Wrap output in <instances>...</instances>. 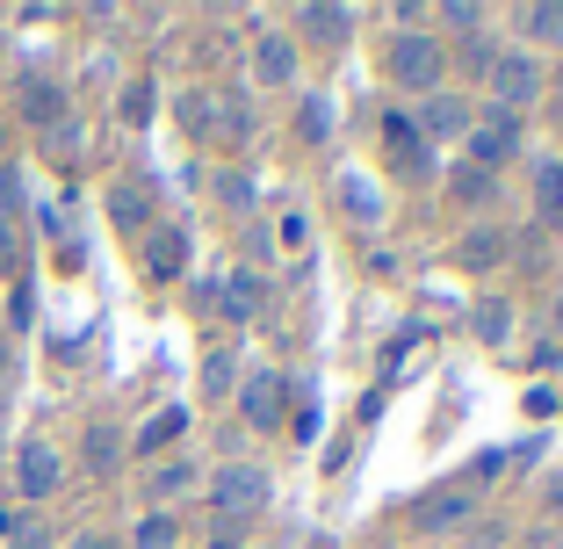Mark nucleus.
<instances>
[{
    "instance_id": "obj_25",
    "label": "nucleus",
    "mask_w": 563,
    "mask_h": 549,
    "mask_svg": "<svg viewBox=\"0 0 563 549\" xmlns=\"http://www.w3.org/2000/svg\"><path fill=\"white\" fill-rule=\"evenodd\" d=\"M137 549H174V520H166V514H152L145 528H137Z\"/></svg>"
},
{
    "instance_id": "obj_16",
    "label": "nucleus",
    "mask_w": 563,
    "mask_h": 549,
    "mask_svg": "<svg viewBox=\"0 0 563 549\" xmlns=\"http://www.w3.org/2000/svg\"><path fill=\"white\" fill-rule=\"evenodd\" d=\"M181 427H188V413H181V405H166V413H152V419H145V449H166V441H174Z\"/></svg>"
},
{
    "instance_id": "obj_24",
    "label": "nucleus",
    "mask_w": 563,
    "mask_h": 549,
    "mask_svg": "<svg viewBox=\"0 0 563 549\" xmlns=\"http://www.w3.org/2000/svg\"><path fill=\"white\" fill-rule=\"evenodd\" d=\"M87 463H95V470H117V433H109V427L87 433Z\"/></svg>"
},
{
    "instance_id": "obj_12",
    "label": "nucleus",
    "mask_w": 563,
    "mask_h": 549,
    "mask_svg": "<svg viewBox=\"0 0 563 549\" xmlns=\"http://www.w3.org/2000/svg\"><path fill=\"white\" fill-rule=\"evenodd\" d=\"M145 261H152V275H181V261H188V246H181V232H152V246H145Z\"/></svg>"
},
{
    "instance_id": "obj_4",
    "label": "nucleus",
    "mask_w": 563,
    "mask_h": 549,
    "mask_svg": "<svg viewBox=\"0 0 563 549\" xmlns=\"http://www.w3.org/2000/svg\"><path fill=\"white\" fill-rule=\"evenodd\" d=\"M261 499H267V470L261 463H224L210 477V506L217 514H253Z\"/></svg>"
},
{
    "instance_id": "obj_15",
    "label": "nucleus",
    "mask_w": 563,
    "mask_h": 549,
    "mask_svg": "<svg viewBox=\"0 0 563 549\" xmlns=\"http://www.w3.org/2000/svg\"><path fill=\"white\" fill-rule=\"evenodd\" d=\"M22 109H30L36 123H58V117H66V95H58V87H51V80H36L30 95H22Z\"/></svg>"
},
{
    "instance_id": "obj_19",
    "label": "nucleus",
    "mask_w": 563,
    "mask_h": 549,
    "mask_svg": "<svg viewBox=\"0 0 563 549\" xmlns=\"http://www.w3.org/2000/svg\"><path fill=\"white\" fill-rule=\"evenodd\" d=\"M477 333H484V340H492V348H498V340L514 333V311H506V304L492 297V304H484V311H477Z\"/></svg>"
},
{
    "instance_id": "obj_10",
    "label": "nucleus",
    "mask_w": 563,
    "mask_h": 549,
    "mask_svg": "<svg viewBox=\"0 0 563 549\" xmlns=\"http://www.w3.org/2000/svg\"><path fill=\"white\" fill-rule=\"evenodd\" d=\"M303 30H311L318 44H347L354 15H347V8H332V0H325V8H318V0H311V8H303Z\"/></svg>"
},
{
    "instance_id": "obj_3",
    "label": "nucleus",
    "mask_w": 563,
    "mask_h": 549,
    "mask_svg": "<svg viewBox=\"0 0 563 549\" xmlns=\"http://www.w3.org/2000/svg\"><path fill=\"white\" fill-rule=\"evenodd\" d=\"M484 73H492V95H498V109H506V117H514L520 101L542 95V66H534L528 51H498V58H492Z\"/></svg>"
},
{
    "instance_id": "obj_32",
    "label": "nucleus",
    "mask_w": 563,
    "mask_h": 549,
    "mask_svg": "<svg viewBox=\"0 0 563 549\" xmlns=\"http://www.w3.org/2000/svg\"><path fill=\"white\" fill-rule=\"evenodd\" d=\"M556 95H563V66H556Z\"/></svg>"
},
{
    "instance_id": "obj_14",
    "label": "nucleus",
    "mask_w": 563,
    "mask_h": 549,
    "mask_svg": "<svg viewBox=\"0 0 563 549\" xmlns=\"http://www.w3.org/2000/svg\"><path fill=\"white\" fill-rule=\"evenodd\" d=\"M448 196L477 210V202H492V174H484V167H455V174H448Z\"/></svg>"
},
{
    "instance_id": "obj_23",
    "label": "nucleus",
    "mask_w": 563,
    "mask_h": 549,
    "mask_svg": "<svg viewBox=\"0 0 563 549\" xmlns=\"http://www.w3.org/2000/svg\"><path fill=\"white\" fill-rule=\"evenodd\" d=\"M145 210H152V202H145V188H131V182H123V188H117V217L137 232V224H145Z\"/></svg>"
},
{
    "instance_id": "obj_17",
    "label": "nucleus",
    "mask_w": 563,
    "mask_h": 549,
    "mask_svg": "<svg viewBox=\"0 0 563 549\" xmlns=\"http://www.w3.org/2000/svg\"><path fill=\"white\" fill-rule=\"evenodd\" d=\"M528 36H549V44H563V0H542V8H528Z\"/></svg>"
},
{
    "instance_id": "obj_31",
    "label": "nucleus",
    "mask_w": 563,
    "mask_h": 549,
    "mask_svg": "<svg viewBox=\"0 0 563 549\" xmlns=\"http://www.w3.org/2000/svg\"><path fill=\"white\" fill-rule=\"evenodd\" d=\"M556 333H563V297H556Z\"/></svg>"
},
{
    "instance_id": "obj_13",
    "label": "nucleus",
    "mask_w": 563,
    "mask_h": 549,
    "mask_svg": "<svg viewBox=\"0 0 563 549\" xmlns=\"http://www.w3.org/2000/svg\"><path fill=\"white\" fill-rule=\"evenodd\" d=\"M534 202H542L549 224H563V160H549V167L534 174Z\"/></svg>"
},
{
    "instance_id": "obj_27",
    "label": "nucleus",
    "mask_w": 563,
    "mask_h": 549,
    "mask_svg": "<svg viewBox=\"0 0 563 549\" xmlns=\"http://www.w3.org/2000/svg\"><path fill=\"white\" fill-rule=\"evenodd\" d=\"M123 123H152V87H131V95H123Z\"/></svg>"
},
{
    "instance_id": "obj_20",
    "label": "nucleus",
    "mask_w": 563,
    "mask_h": 549,
    "mask_svg": "<svg viewBox=\"0 0 563 549\" xmlns=\"http://www.w3.org/2000/svg\"><path fill=\"white\" fill-rule=\"evenodd\" d=\"M253 304H261L253 275H232V289H224V311H232V318H253Z\"/></svg>"
},
{
    "instance_id": "obj_11",
    "label": "nucleus",
    "mask_w": 563,
    "mask_h": 549,
    "mask_svg": "<svg viewBox=\"0 0 563 549\" xmlns=\"http://www.w3.org/2000/svg\"><path fill=\"white\" fill-rule=\"evenodd\" d=\"M455 520H470V499H463V492H433V499L419 506V528H455Z\"/></svg>"
},
{
    "instance_id": "obj_8",
    "label": "nucleus",
    "mask_w": 563,
    "mask_h": 549,
    "mask_svg": "<svg viewBox=\"0 0 563 549\" xmlns=\"http://www.w3.org/2000/svg\"><path fill=\"white\" fill-rule=\"evenodd\" d=\"M239 405H246L253 427H275L282 419V376L275 369H261V376H246V391H239Z\"/></svg>"
},
{
    "instance_id": "obj_9",
    "label": "nucleus",
    "mask_w": 563,
    "mask_h": 549,
    "mask_svg": "<svg viewBox=\"0 0 563 549\" xmlns=\"http://www.w3.org/2000/svg\"><path fill=\"white\" fill-rule=\"evenodd\" d=\"M455 261H463V267H498V261H506V232H498V224H477V232H463Z\"/></svg>"
},
{
    "instance_id": "obj_21",
    "label": "nucleus",
    "mask_w": 563,
    "mask_h": 549,
    "mask_svg": "<svg viewBox=\"0 0 563 549\" xmlns=\"http://www.w3.org/2000/svg\"><path fill=\"white\" fill-rule=\"evenodd\" d=\"M340 202H347V217H362V224L376 217V196H368V182H354V174L340 182Z\"/></svg>"
},
{
    "instance_id": "obj_22",
    "label": "nucleus",
    "mask_w": 563,
    "mask_h": 549,
    "mask_svg": "<svg viewBox=\"0 0 563 549\" xmlns=\"http://www.w3.org/2000/svg\"><path fill=\"white\" fill-rule=\"evenodd\" d=\"M448 131H463V109L455 101H427V138H448Z\"/></svg>"
},
{
    "instance_id": "obj_26",
    "label": "nucleus",
    "mask_w": 563,
    "mask_h": 549,
    "mask_svg": "<svg viewBox=\"0 0 563 549\" xmlns=\"http://www.w3.org/2000/svg\"><path fill=\"white\" fill-rule=\"evenodd\" d=\"M188 477H196V470H159V477H152V499H174V492H188Z\"/></svg>"
},
{
    "instance_id": "obj_6",
    "label": "nucleus",
    "mask_w": 563,
    "mask_h": 549,
    "mask_svg": "<svg viewBox=\"0 0 563 549\" xmlns=\"http://www.w3.org/2000/svg\"><path fill=\"white\" fill-rule=\"evenodd\" d=\"M15 484H22V499H51V492H58V449H51V441H22Z\"/></svg>"
},
{
    "instance_id": "obj_7",
    "label": "nucleus",
    "mask_w": 563,
    "mask_h": 549,
    "mask_svg": "<svg viewBox=\"0 0 563 549\" xmlns=\"http://www.w3.org/2000/svg\"><path fill=\"white\" fill-rule=\"evenodd\" d=\"M253 80H261V87H289V80H297V44L275 36V30H261V36H253Z\"/></svg>"
},
{
    "instance_id": "obj_28",
    "label": "nucleus",
    "mask_w": 563,
    "mask_h": 549,
    "mask_svg": "<svg viewBox=\"0 0 563 549\" xmlns=\"http://www.w3.org/2000/svg\"><path fill=\"white\" fill-rule=\"evenodd\" d=\"M383 131H390V145H398L405 160H412V152H419V138H412V123H405V117H390V123H383Z\"/></svg>"
},
{
    "instance_id": "obj_1",
    "label": "nucleus",
    "mask_w": 563,
    "mask_h": 549,
    "mask_svg": "<svg viewBox=\"0 0 563 549\" xmlns=\"http://www.w3.org/2000/svg\"><path fill=\"white\" fill-rule=\"evenodd\" d=\"M441 36H427V30H405V36H390V80L398 87H433L441 80Z\"/></svg>"
},
{
    "instance_id": "obj_29",
    "label": "nucleus",
    "mask_w": 563,
    "mask_h": 549,
    "mask_svg": "<svg viewBox=\"0 0 563 549\" xmlns=\"http://www.w3.org/2000/svg\"><path fill=\"white\" fill-rule=\"evenodd\" d=\"M15 549H51V535L44 528H15Z\"/></svg>"
},
{
    "instance_id": "obj_18",
    "label": "nucleus",
    "mask_w": 563,
    "mask_h": 549,
    "mask_svg": "<svg viewBox=\"0 0 563 549\" xmlns=\"http://www.w3.org/2000/svg\"><path fill=\"white\" fill-rule=\"evenodd\" d=\"M232 376H239V369H232V354H224V348L202 362V391H210V398H224V391H232Z\"/></svg>"
},
{
    "instance_id": "obj_2",
    "label": "nucleus",
    "mask_w": 563,
    "mask_h": 549,
    "mask_svg": "<svg viewBox=\"0 0 563 549\" xmlns=\"http://www.w3.org/2000/svg\"><path fill=\"white\" fill-rule=\"evenodd\" d=\"M181 123L196 138H224V145H239V138H246V109H239L232 95H181Z\"/></svg>"
},
{
    "instance_id": "obj_30",
    "label": "nucleus",
    "mask_w": 563,
    "mask_h": 549,
    "mask_svg": "<svg viewBox=\"0 0 563 549\" xmlns=\"http://www.w3.org/2000/svg\"><path fill=\"white\" fill-rule=\"evenodd\" d=\"M80 549H109V542H95V535H87V542H80Z\"/></svg>"
},
{
    "instance_id": "obj_5",
    "label": "nucleus",
    "mask_w": 563,
    "mask_h": 549,
    "mask_svg": "<svg viewBox=\"0 0 563 549\" xmlns=\"http://www.w3.org/2000/svg\"><path fill=\"white\" fill-rule=\"evenodd\" d=\"M514 145H520V123L506 117V109H498V117H484L477 131H470V167H484V174H492L498 160H514Z\"/></svg>"
}]
</instances>
